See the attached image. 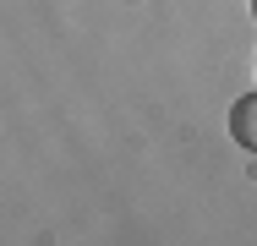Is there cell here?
Here are the masks:
<instances>
[{
    "mask_svg": "<svg viewBox=\"0 0 257 246\" xmlns=\"http://www.w3.org/2000/svg\"><path fill=\"white\" fill-rule=\"evenodd\" d=\"M230 137L257 153V93H246V98L230 104Z\"/></svg>",
    "mask_w": 257,
    "mask_h": 246,
    "instance_id": "cell-1",
    "label": "cell"
},
{
    "mask_svg": "<svg viewBox=\"0 0 257 246\" xmlns=\"http://www.w3.org/2000/svg\"><path fill=\"white\" fill-rule=\"evenodd\" d=\"M252 22H257V0H252Z\"/></svg>",
    "mask_w": 257,
    "mask_h": 246,
    "instance_id": "cell-2",
    "label": "cell"
}]
</instances>
